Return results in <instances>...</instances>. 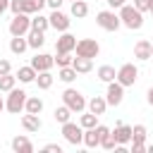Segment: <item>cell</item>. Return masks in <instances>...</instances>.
Segmentation results:
<instances>
[{
    "instance_id": "6",
    "label": "cell",
    "mask_w": 153,
    "mask_h": 153,
    "mask_svg": "<svg viewBox=\"0 0 153 153\" xmlns=\"http://www.w3.org/2000/svg\"><path fill=\"white\" fill-rule=\"evenodd\" d=\"M62 136H65V141H67V143L79 146V143H84V127L69 120V122H65V124H62Z\"/></svg>"
},
{
    "instance_id": "45",
    "label": "cell",
    "mask_w": 153,
    "mask_h": 153,
    "mask_svg": "<svg viewBox=\"0 0 153 153\" xmlns=\"http://www.w3.org/2000/svg\"><path fill=\"white\" fill-rule=\"evenodd\" d=\"M148 151H151V153H153V146H148Z\"/></svg>"
},
{
    "instance_id": "2",
    "label": "cell",
    "mask_w": 153,
    "mask_h": 153,
    "mask_svg": "<svg viewBox=\"0 0 153 153\" xmlns=\"http://www.w3.org/2000/svg\"><path fill=\"white\" fill-rule=\"evenodd\" d=\"M62 103H65L72 112H84V110L88 108V100H86L84 93L76 91V88H65V91H62Z\"/></svg>"
},
{
    "instance_id": "30",
    "label": "cell",
    "mask_w": 153,
    "mask_h": 153,
    "mask_svg": "<svg viewBox=\"0 0 153 153\" xmlns=\"http://www.w3.org/2000/svg\"><path fill=\"white\" fill-rule=\"evenodd\" d=\"M79 124L84 127V129H93V127H98V115L96 112H84L81 117H79Z\"/></svg>"
},
{
    "instance_id": "25",
    "label": "cell",
    "mask_w": 153,
    "mask_h": 153,
    "mask_svg": "<svg viewBox=\"0 0 153 153\" xmlns=\"http://www.w3.org/2000/svg\"><path fill=\"white\" fill-rule=\"evenodd\" d=\"M17 81H19L17 74H12V72H10V74H2V76H0V93H10V91L17 86Z\"/></svg>"
},
{
    "instance_id": "3",
    "label": "cell",
    "mask_w": 153,
    "mask_h": 153,
    "mask_svg": "<svg viewBox=\"0 0 153 153\" xmlns=\"http://www.w3.org/2000/svg\"><path fill=\"white\" fill-rule=\"evenodd\" d=\"M26 91H22V88H12L10 93H7V100H5V110L7 112H12V115H19L24 108H26Z\"/></svg>"
},
{
    "instance_id": "42",
    "label": "cell",
    "mask_w": 153,
    "mask_h": 153,
    "mask_svg": "<svg viewBox=\"0 0 153 153\" xmlns=\"http://www.w3.org/2000/svg\"><path fill=\"white\" fill-rule=\"evenodd\" d=\"M7 10H10V0H0V17H2Z\"/></svg>"
},
{
    "instance_id": "13",
    "label": "cell",
    "mask_w": 153,
    "mask_h": 153,
    "mask_svg": "<svg viewBox=\"0 0 153 153\" xmlns=\"http://www.w3.org/2000/svg\"><path fill=\"white\" fill-rule=\"evenodd\" d=\"M112 136H115L117 146H127V143H131V127H129V124L117 122V124H115V129H112Z\"/></svg>"
},
{
    "instance_id": "35",
    "label": "cell",
    "mask_w": 153,
    "mask_h": 153,
    "mask_svg": "<svg viewBox=\"0 0 153 153\" xmlns=\"http://www.w3.org/2000/svg\"><path fill=\"white\" fill-rule=\"evenodd\" d=\"M10 12H12V14L24 12V0H10Z\"/></svg>"
},
{
    "instance_id": "21",
    "label": "cell",
    "mask_w": 153,
    "mask_h": 153,
    "mask_svg": "<svg viewBox=\"0 0 153 153\" xmlns=\"http://www.w3.org/2000/svg\"><path fill=\"white\" fill-rule=\"evenodd\" d=\"M36 69L31 67V65H26V67H19L17 69V79L22 81V84H31V81H36Z\"/></svg>"
},
{
    "instance_id": "8",
    "label": "cell",
    "mask_w": 153,
    "mask_h": 153,
    "mask_svg": "<svg viewBox=\"0 0 153 153\" xmlns=\"http://www.w3.org/2000/svg\"><path fill=\"white\" fill-rule=\"evenodd\" d=\"M76 55H81V57H98V53H100V45H98V41L96 38H81V41H76Z\"/></svg>"
},
{
    "instance_id": "19",
    "label": "cell",
    "mask_w": 153,
    "mask_h": 153,
    "mask_svg": "<svg viewBox=\"0 0 153 153\" xmlns=\"http://www.w3.org/2000/svg\"><path fill=\"white\" fill-rule=\"evenodd\" d=\"M26 41H29V48L38 50V48L45 43V31H36V29H31V31L26 33Z\"/></svg>"
},
{
    "instance_id": "11",
    "label": "cell",
    "mask_w": 153,
    "mask_h": 153,
    "mask_svg": "<svg viewBox=\"0 0 153 153\" xmlns=\"http://www.w3.org/2000/svg\"><path fill=\"white\" fill-rule=\"evenodd\" d=\"M74 48H76V36L62 31V36L55 41V53H72Z\"/></svg>"
},
{
    "instance_id": "38",
    "label": "cell",
    "mask_w": 153,
    "mask_h": 153,
    "mask_svg": "<svg viewBox=\"0 0 153 153\" xmlns=\"http://www.w3.org/2000/svg\"><path fill=\"white\" fill-rule=\"evenodd\" d=\"M146 151H148L146 143H136V141H131V153H146Z\"/></svg>"
},
{
    "instance_id": "43",
    "label": "cell",
    "mask_w": 153,
    "mask_h": 153,
    "mask_svg": "<svg viewBox=\"0 0 153 153\" xmlns=\"http://www.w3.org/2000/svg\"><path fill=\"white\" fill-rule=\"evenodd\" d=\"M146 100H148V105H153V86L148 88V93H146Z\"/></svg>"
},
{
    "instance_id": "40",
    "label": "cell",
    "mask_w": 153,
    "mask_h": 153,
    "mask_svg": "<svg viewBox=\"0 0 153 153\" xmlns=\"http://www.w3.org/2000/svg\"><path fill=\"white\" fill-rule=\"evenodd\" d=\"M108 5H110V10H120L122 5H127V0H105Z\"/></svg>"
},
{
    "instance_id": "33",
    "label": "cell",
    "mask_w": 153,
    "mask_h": 153,
    "mask_svg": "<svg viewBox=\"0 0 153 153\" xmlns=\"http://www.w3.org/2000/svg\"><path fill=\"white\" fill-rule=\"evenodd\" d=\"M131 141L146 143V127H143V124H134V127H131Z\"/></svg>"
},
{
    "instance_id": "12",
    "label": "cell",
    "mask_w": 153,
    "mask_h": 153,
    "mask_svg": "<svg viewBox=\"0 0 153 153\" xmlns=\"http://www.w3.org/2000/svg\"><path fill=\"white\" fill-rule=\"evenodd\" d=\"M53 65H55V57H53V55H45V53H36V55L31 57V67H33L36 72H48Z\"/></svg>"
},
{
    "instance_id": "31",
    "label": "cell",
    "mask_w": 153,
    "mask_h": 153,
    "mask_svg": "<svg viewBox=\"0 0 153 153\" xmlns=\"http://www.w3.org/2000/svg\"><path fill=\"white\" fill-rule=\"evenodd\" d=\"M53 117H55V122H60V124H65V122H69V117H72V110L62 103L60 108H55V112H53Z\"/></svg>"
},
{
    "instance_id": "47",
    "label": "cell",
    "mask_w": 153,
    "mask_h": 153,
    "mask_svg": "<svg viewBox=\"0 0 153 153\" xmlns=\"http://www.w3.org/2000/svg\"><path fill=\"white\" fill-rule=\"evenodd\" d=\"M151 14H153V7H151Z\"/></svg>"
},
{
    "instance_id": "24",
    "label": "cell",
    "mask_w": 153,
    "mask_h": 153,
    "mask_svg": "<svg viewBox=\"0 0 153 153\" xmlns=\"http://www.w3.org/2000/svg\"><path fill=\"white\" fill-rule=\"evenodd\" d=\"M26 48H29V41H26V36H12V41H10V50H12L14 55H22Z\"/></svg>"
},
{
    "instance_id": "26",
    "label": "cell",
    "mask_w": 153,
    "mask_h": 153,
    "mask_svg": "<svg viewBox=\"0 0 153 153\" xmlns=\"http://www.w3.org/2000/svg\"><path fill=\"white\" fill-rule=\"evenodd\" d=\"M53 79H55V76L50 74V69H48V72H38V74H36V86H38L41 91H48V88L53 86Z\"/></svg>"
},
{
    "instance_id": "46",
    "label": "cell",
    "mask_w": 153,
    "mask_h": 153,
    "mask_svg": "<svg viewBox=\"0 0 153 153\" xmlns=\"http://www.w3.org/2000/svg\"><path fill=\"white\" fill-rule=\"evenodd\" d=\"M151 7H153V0H151Z\"/></svg>"
},
{
    "instance_id": "41",
    "label": "cell",
    "mask_w": 153,
    "mask_h": 153,
    "mask_svg": "<svg viewBox=\"0 0 153 153\" xmlns=\"http://www.w3.org/2000/svg\"><path fill=\"white\" fill-rule=\"evenodd\" d=\"M45 2H48V7H50V10H60V5H62L65 0H45Z\"/></svg>"
},
{
    "instance_id": "17",
    "label": "cell",
    "mask_w": 153,
    "mask_h": 153,
    "mask_svg": "<svg viewBox=\"0 0 153 153\" xmlns=\"http://www.w3.org/2000/svg\"><path fill=\"white\" fill-rule=\"evenodd\" d=\"M72 67L76 69V74H88V72L93 69V60H91V57H81V55H76V57L72 60Z\"/></svg>"
},
{
    "instance_id": "10",
    "label": "cell",
    "mask_w": 153,
    "mask_h": 153,
    "mask_svg": "<svg viewBox=\"0 0 153 153\" xmlns=\"http://www.w3.org/2000/svg\"><path fill=\"white\" fill-rule=\"evenodd\" d=\"M50 29H55V31H67L69 29V24H72V19H69V14H65V12H60V10H53L50 12Z\"/></svg>"
},
{
    "instance_id": "14",
    "label": "cell",
    "mask_w": 153,
    "mask_h": 153,
    "mask_svg": "<svg viewBox=\"0 0 153 153\" xmlns=\"http://www.w3.org/2000/svg\"><path fill=\"white\" fill-rule=\"evenodd\" d=\"M134 57H136V60H151V57H153V43L146 41V38L136 41V45H134Z\"/></svg>"
},
{
    "instance_id": "29",
    "label": "cell",
    "mask_w": 153,
    "mask_h": 153,
    "mask_svg": "<svg viewBox=\"0 0 153 153\" xmlns=\"http://www.w3.org/2000/svg\"><path fill=\"white\" fill-rule=\"evenodd\" d=\"M57 79H62L65 84H72V81L76 79V69H74L72 65H67V67H60V69H57Z\"/></svg>"
},
{
    "instance_id": "44",
    "label": "cell",
    "mask_w": 153,
    "mask_h": 153,
    "mask_svg": "<svg viewBox=\"0 0 153 153\" xmlns=\"http://www.w3.org/2000/svg\"><path fill=\"white\" fill-rule=\"evenodd\" d=\"M2 110H5V98L0 96V112H2Z\"/></svg>"
},
{
    "instance_id": "7",
    "label": "cell",
    "mask_w": 153,
    "mask_h": 153,
    "mask_svg": "<svg viewBox=\"0 0 153 153\" xmlns=\"http://www.w3.org/2000/svg\"><path fill=\"white\" fill-rule=\"evenodd\" d=\"M136 79H139V69H136L134 62H124V65L117 69V81H120L124 88H127V86H134Z\"/></svg>"
},
{
    "instance_id": "23",
    "label": "cell",
    "mask_w": 153,
    "mask_h": 153,
    "mask_svg": "<svg viewBox=\"0 0 153 153\" xmlns=\"http://www.w3.org/2000/svg\"><path fill=\"white\" fill-rule=\"evenodd\" d=\"M31 29H36V31H48V29H50V19L43 17L41 12L31 14Z\"/></svg>"
},
{
    "instance_id": "18",
    "label": "cell",
    "mask_w": 153,
    "mask_h": 153,
    "mask_svg": "<svg viewBox=\"0 0 153 153\" xmlns=\"http://www.w3.org/2000/svg\"><path fill=\"white\" fill-rule=\"evenodd\" d=\"M96 76H98L100 81L110 84V81H115V79H117V69H115L112 65H100V67H98V72H96Z\"/></svg>"
},
{
    "instance_id": "48",
    "label": "cell",
    "mask_w": 153,
    "mask_h": 153,
    "mask_svg": "<svg viewBox=\"0 0 153 153\" xmlns=\"http://www.w3.org/2000/svg\"><path fill=\"white\" fill-rule=\"evenodd\" d=\"M69 2H74V0H69Z\"/></svg>"
},
{
    "instance_id": "4",
    "label": "cell",
    "mask_w": 153,
    "mask_h": 153,
    "mask_svg": "<svg viewBox=\"0 0 153 153\" xmlns=\"http://www.w3.org/2000/svg\"><path fill=\"white\" fill-rule=\"evenodd\" d=\"M96 24L105 31H117L122 26V19H120V14H115V10H103L96 14Z\"/></svg>"
},
{
    "instance_id": "15",
    "label": "cell",
    "mask_w": 153,
    "mask_h": 153,
    "mask_svg": "<svg viewBox=\"0 0 153 153\" xmlns=\"http://www.w3.org/2000/svg\"><path fill=\"white\" fill-rule=\"evenodd\" d=\"M10 146H12V151H14V153H31V151H33V143H31V141H29V136H24V134L14 136Z\"/></svg>"
},
{
    "instance_id": "16",
    "label": "cell",
    "mask_w": 153,
    "mask_h": 153,
    "mask_svg": "<svg viewBox=\"0 0 153 153\" xmlns=\"http://www.w3.org/2000/svg\"><path fill=\"white\" fill-rule=\"evenodd\" d=\"M22 127H24L26 131H38V129L43 127V122H41V115H33V112H26V115H22Z\"/></svg>"
},
{
    "instance_id": "28",
    "label": "cell",
    "mask_w": 153,
    "mask_h": 153,
    "mask_svg": "<svg viewBox=\"0 0 153 153\" xmlns=\"http://www.w3.org/2000/svg\"><path fill=\"white\" fill-rule=\"evenodd\" d=\"M69 14H72V17H76V19H84V17L88 14V5H86L84 0H74V2H72Z\"/></svg>"
},
{
    "instance_id": "22",
    "label": "cell",
    "mask_w": 153,
    "mask_h": 153,
    "mask_svg": "<svg viewBox=\"0 0 153 153\" xmlns=\"http://www.w3.org/2000/svg\"><path fill=\"white\" fill-rule=\"evenodd\" d=\"M84 146H86V148L100 146V134H98L96 127H93V129H84Z\"/></svg>"
},
{
    "instance_id": "9",
    "label": "cell",
    "mask_w": 153,
    "mask_h": 153,
    "mask_svg": "<svg viewBox=\"0 0 153 153\" xmlns=\"http://www.w3.org/2000/svg\"><path fill=\"white\" fill-rule=\"evenodd\" d=\"M105 100H108V105H112V108H117V105L124 100V86H122L117 79L108 84V91H105Z\"/></svg>"
},
{
    "instance_id": "27",
    "label": "cell",
    "mask_w": 153,
    "mask_h": 153,
    "mask_svg": "<svg viewBox=\"0 0 153 153\" xmlns=\"http://www.w3.org/2000/svg\"><path fill=\"white\" fill-rule=\"evenodd\" d=\"M24 112L41 115V112H43V100H41L38 96H29V98H26V108H24Z\"/></svg>"
},
{
    "instance_id": "34",
    "label": "cell",
    "mask_w": 153,
    "mask_h": 153,
    "mask_svg": "<svg viewBox=\"0 0 153 153\" xmlns=\"http://www.w3.org/2000/svg\"><path fill=\"white\" fill-rule=\"evenodd\" d=\"M72 53H57V57H55V65L57 67H67V65H72Z\"/></svg>"
},
{
    "instance_id": "5",
    "label": "cell",
    "mask_w": 153,
    "mask_h": 153,
    "mask_svg": "<svg viewBox=\"0 0 153 153\" xmlns=\"http://www.w3.org/2000/svg\"><path fill=\"white\" fill-rule=\"evenodd\" d=\"M29 31H31V14H26V12L14 14L10 22V33L12 36H26Z\"/></svg>"
},
{
    "instance_id": "20",
    "label": "cell",
    "mask_w": 153,
    "mask_h": 153,
    "mask_svg": "<svg viewBox=\"0 0 153 153\" xmlns=\"http://www.w3.org/2000/svg\"><path fill=\"white\" fill-rule=\"evenodd\" d=\"M88 110L100 117V115H105V110H108V100H105L103 96H93V98L88 100Z\"/></svg>"
},
{
    "instance_id": "39",
    "label": "cell",
    "mask_w": 153,
    "mask_h": 153,
    "mask_svg": "<svg viewBox=\"0 0 153 153\" xmlns=\"http://www.w3.org/2000/svg\"><path fill=\"white\" fill-rule=\"evenodd\" d=\"M10 72H12L10 60H0V76H2V74H10Z\"/></svg>"
},
{
    "instance_id": "37",
    "label": "cell",
    "mask_w": 153,
    "mask_h": 153,
    "mask_svg": "<svg viewBox=\"0 0 153 153\" xmlns=\"http://www.w3.org/2000/svg\"><path fill=\"white\" fill-rule=\"evenodd\" d=\"M43 151H45V153H62V146H60V143H45Z\"/></svg>"
},
{
    "instance_id": "1",
    "label": "cell",
    "mask_w": 153,
    "mask_h": 153,
    "mask_svg": "<svg viewBox=\"0 0 153 153\" xmlns=\"http://www.w3.org/2000/svg\"><path fill=\"white\" fill-rule=\"evenodd\" d=\"M120 19H122V24H124L127 29H131V31H139V29L143 26V12H139L134 5H122V7H120Z\"/></svg>"
},
{
    "instance_id": "36",
    "label": "cell",
    "mask_w": 153,
    "mask_h": 153,
    "mask_svg": "<svg viewBox=\"0 0 153 153\" xmlns=\"http://www.w3.org/2000/svg\"><path fill=\"white\" fill-rule=\"evenodd\" d=\"M134 7L139 12H151V0H134Z\"/></svg>"
},
{
    "instance_id": "32",
    "label": "cell",
    "mask_w": 153,
    "mask_h": 153,
    "mask_svg": "<svg viewBox=\"0 0 153 153\" xmlns=\"http://www.w3.org/2000/svg\"><path fill=\"white\" fill-rule=\"evenodd\" d=\"M45 5H48L45 0H24V12H26V14H36V12H41Z\"/></svg>"
}]
</instances>
